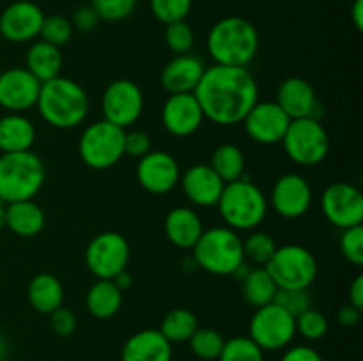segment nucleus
<instances>
[{"mask_svg":"<svg viewBox=\"0 0 363 361\" xmlns=\"http://www.w3.org/2000/svg\"><path fill=\"white\" fill-rule=\"evenodd\" d=\"M216 207L225 227L236 232L255 230L264 222L269 211L266 195L247 177L227 183Z\"/></svg>","mask_w":363,"mask_h":361,"instance_id":"4","label":"nucleus"},{"mask_svg":"<svg viewBox=\"0 0 363 361\" xmlns=\"http://www.w3.org/2000/svg\"><path fill=\"white\" fill-rule=\"evenodd\" d=\"M126 130L101 119L89 124L78 140V154L92 170H108L123 159Z\"/></svg>","mask_w":363,"mask_h":361,"instance_id":"7","label":"nucleus"},{"mask_svg":"<svg viewBox=\"0 0 363 361\" xmlns=\"http://www.w3.org/2000/svg\"><path fill=\"white\" fill-rule=\"evenodd\" d=\"M163 229H165L167 239L181 250H191L204 232V225L197 211L184 205L170 209L169 214L165 216Z\"/></svg>","mask_w":363,"mask_h":361,"instance_id":"24","label":"nucleus"},{"mask_svg":"<svg viewBox=\"0 0 363 361\" xmlns=\"http://www.w3.org/2000/svg\"><path fill=\"white\" fill-rule=\"evenodd\" d=\"M206 45L215 64L248 67L257 57L259 32L247 18L225 16L213 25Z\"/></svg>","mask_w":363,"mask_h":361,"instance_id":"3","label":"nucleus"},{"mask_svg":"<svg viewBox=\"0 0 363 361\" xmlns=\"http://www.w3.org/2000/svg\"><path fill=\"white\" fill-rule=\"evenodd\" d=\"M204 71L206 66L199 57L184 53V55H176L170 62H167L160 81L169 94H186L197 88Z\"/></svg>","mask_w":363,"mask_h":361,"instance_id":"22","label":"nucleus"},{"mask_svg":"<svg viewBox=\"0 0 363 361\" xmlns=\"http://www.w3.org/2000/svg\"><path fill=\"white\" fill-rule=\"evenodd\" d=\"M34 122L25 113H6L0 117V151L23 152L32 151L35 142Z\"/></svg>","mask_w":363,"mask_h":361,"instance_id":"26","label":"nucleus"},{"mask_svg":"<svg viewBox=\"0 0 363 361\" xmlns=\"http://www.w3.org/2000/svg\"><path fill=\"white\" fill-rule=\"evenodd\" d=\"M0 361H9V360H6V357H0Z\"/></svg>","mask_w":363,"mask_h":361,"instance_id":"52","label":"nucleus"},{"mask_svg":"<svg viewBox=\"0 0 363 361\" xmlns=\"http://www.w3.org/2000/svg\"><path fill=\"white\" fill-rule=\"evenodd\" d=\"M351 21L357 30H363V0H354L353 7H351Z\"/></svg>","mask_w":363,"mask_h":361,"instance_id":"49","label":"nucleus"},{"mask_svg":"<svg viewBox=\"0 0 363 361\" xmlns=\"http://www.w3.org/2000/svg\"><path fill=\"white\" fill-rule=\"evenodd\" d=\"M188 343H190V350L195 356L206 361H213L218 360L225 338L222 336V333L213 328H197V331L191 335Z\"/></svg>","mask_w":363,"mask_h":361,"instance_id":"34","label":"nucleus"},{"mask_svg":"<svg viewBox=\"0 0 363 361\" xmlns=\"http://www.w3.org/2000/svg\"><path fill=\"white\" fill-rule=\"evenodd\" d=\"M209 166L216 172V176L223 180V183H233V180L245 177V166H247V159H245L243 151L234 144H220L211 152V161Z\"/></svg>","mask_w":363,"mask_h":361,"instance_id":"31","label":"nucleus"},{"mask_svg":"<svg viewBox=\"0 0 363 361\" xmlns=\"http://www.w3.org/2000/svg\"><path fill=\"white\" fill-rule=\"evenodd\" d=\"M130 255L131 250L126 237L113 230H106L92 237L87 244L85 265L98 280H113L128 269Z\"/></svg>","mask_w":363,"mask_h":361,"instance_id":"11","label":"nucleus"},{"mask_svg":"<svg viewBox=\"0 0 363 361\" xmlns=\"http://www.w3.org/2000/svg\"><path fill=\"white\" fill-rule=\"evenodd\" d=\"M152 151V142L145 131L131 130L124 133V156L131 158H144L147 152Z\"/></svg>","mask_w":363,"mask_h":361,"instance_id":"43","label":"nucleus"},{"mask_svg":"<svg viewBox=\"0 0 363 361\" xmlns=\"http://www.w3.org/2000/svg\"><path fill=\"white\" fill-rule=\"evenodd\" d=\"M294 322H296V335L308 340V342H315V340L325 338L330 328V322L328 319H326V315L321 314L319 310H315V308L305 310L303 314L294 317Z\"/></svg>","mask_w":363,"mask_h":361,"instance_id":"36","label":"nucleus"},{"mask_svg":"<svg viewBox=\"0 0 363 361\" xmlns=\"http://www.w3.org/2000/svg\"><path fill=\"white\" fill-rule=\"evenodd\" d=\"M287 158L301 166H315L326 159L330 152L328 131L319 119L303 117L289 122L282 142Z\"/></svg>","mask_w":363,"mask_h":361,"instance_id":"8","label":"nucleus"},{"mask_svg":"<svg viewBox=\"0 0 363 361\" xmlns=\"http://www.w3.org/2000/svg\"><path fill=\"white\" fill-rule=\"evenodd\" d=\"M248 336L262 350H282L293 343L296 336V322L289 311L275 301L255 308L248 324Z\"/></svg>","mask_w":363,"mask_h":361,"instance_id":"10","label":"nucleus"},{"mask_svg":"<svg viewBox=\"0 0 363 361\" xmlns=\"http://www.w3.org/2000/svg\"><path fill=\"white\" fill-rule=\"evenodd\" d=\"M99 16L94 13L91 6L78 7L77 11L71 16V25H73L74 30L80 32H92L99 25Z\"/></svg>","mask_w":363,"mask_h":361,"instance_id":"45","label":"nucleus"},{"mask_svg":"<svg viewBox=\"0 0 363 361\" xmlns=\"http://www.w3.org/2000/svg\"><path fill=\"white\" fill-rule=\"evenodd\" d=\"M275 303L289 311L293 317H298L305 310L312 308V297L308 294V289H279Z\"/></svg>","mask_w":363,"mask_h":361,"instance_id":"42","label":"nucleus"},{"mask_svg":"<svg viewBox=\"0 0 363 361\" xmlns=\"http://www.w3.org/2000/svg\"><path fill=\"white\" fill-rule=\"evenodd\" d=\"M123 290L112 280H98L92 283L85 296L87 311L96 319H112L123 306Z\"/></svg>","mask_w":363,"mask_h":361,"instance_id":"29","label":"nucleus"},{"mask_svg":"<svg viewBox=\"0 0 363 361\" xmlns=\"http://www.w3.org/2000/svg\"><path fill=\"white\" fill-rule=\"evenodd\" d=\"M179 184L188 202L197 207H216L223 186H225V183L216 176L215 170L206 163L188 166L181 173Z\"/></svg>","mask_w":363,"mask_h":361,"instance_id":"21","label":"nucleus"},{"mask_svg":"<svg viewBox=\"0 0 363 361\" xmlns=\"http://www.w3.org/2000/svg\"><path fill=\"white\" fill-rule=\"evenodd\" d=\"M27 297L35 311L50 315L64 303L62 282L52 273H39L28 283Z\"/></svg>","mask_w":363,"mask_h":361,"instance_id":"27","label":"nucleus"},{"mask_svg":"<svg viewBox=\"0 0 363 361\" xmlns=\"http://www.w3.org/2000/svg\"><path fill=\"white\" fill-rule=\"evenodd\" d=\"M312 200H314V193L308 180L301 173L289 172L275 180L268 205L282 218L296 219L307 214Z\"/></svg>","mask_w":363,"mask_h":361,"instance_id":"14","label":"nucleus"},{"mask_svg":"<svg viewBox=\"0 0 363 361\" xmlns=\"http://www.w3.org/2000/svg\"><path fill=\"white\" fill-rule=\"evenodd\" d=\"M46 216L41 205L32 200L11 202L6 205L4 227L18 237H34L45 229Z\"/></svg>","mask_w":363,"mask_h":361,"instance_id":"25","label":"nucleus"},{"mask_svg":"<svg viewBox=\"0 0 363 361\" xmlns=\"http://www.w3.org/2000/svg\"><path fill=\"white\" fill-rule=\"evenodd\" d=\"M191 251L195 265L215 276H233L245 264L243 241L236 230L225 225L204 230Z\"/></svg>","mask_w":363,"mask_h":361,"instance_id":"5","label":"nucleus"},{"mask_svg":"<svg viewBox=\"0 0 363 361\" xmlns=\"http://www.w3.org/2000/svg\"><path fill=\"white\" fill-rule=\"evenodd\" d=\"M73 32L74 28L71 25L69 18L60 16V14H52V16H45V20H43L39 39L60 48V46L69 42V39L73 38Z\"/></svg>","mask_w":363,"mask_h":361,"instance_id":"37","label":"nucleus"},{"mask_svg":"<svg viewBox=\"0 0 363 361\" xmlns=\"http://www.w3.org/2000/svg\"><path fill=\"white\" fill-rule=\"evenodd\" d=\"M362 319V310L354 308L353 304H344L342 308L337 314V321L342 328H354V326L360 322Z\"/></svg>","mask_w":363,"mask_h":361,"instance_id":"47","label":"nucleus"},{"mask_svg":"<svg viewBox=\"0 0 363 361\" xmlns=\"http://www.w3.org/2000/svg\"><path fill=\"white\" fill-rule=\"evenodd\" d=\"M35 108L41 119L52 127L73 130L87 119L91 101L85 88L78 81L57 76L43 81Z\"/></svg>","mask_w":363,"mask_h":361,"instance_id":"2","label":"nucleus"},{"mask_svg":"<svg viewBox=\"0 0 363 361\" xmlns=\"http://www.w3.org/2000/svg\"><path fill=\"white\" fill-rule=\"evenodd\" d=\"M89 6L94 9L101 21H123L133 14L137 0H91Z\"/></svg>","mask_w":363,"mask_h":361,"instance_id":"40","label":"nucleus"},{"mask_svg":"<svg viewBox=\"0 0 363 361\" xmlns=\"http://www.w3.org/2000/svg\"><path fill=\"white\" fill-rule=\"evenodd\" d=\"M165 45L176 55L190 53L195 45L194 28L186 23V20L169 23L165 28Z\"/></svg>","mask_w":363,"mask_h":361,"instance_id":"39","label":"nucleus"},{"mask_svg":"<svg viewBox=\"0 0 363 361\" xmlns=\"http://www.w3.org/2000/svg\"><path fill=\"white\" fill-rule=\"evenodd\" d=\"M45 13L30 0H16L0 14V35L14 45L32 42L39 38Z\"/></svg>","mask_w":363,"mask_h":361,"instance_id":"16","label":"nucleus"},{"mask_svg":"<svg viewBox=\"0 0 363 361\" xmlns=\"http://www.w3.org/2000/svg\"><path fill=\"white\" fill-rule=\"evenodd\" d=\"M204 120V113L194 92L169 94L162 106V124L172 137H191L201 130Z\"/></svg>","mask_w":363,"mask_h":361,"instance_id":"19","label":"nucleus"},{"mask_svg":"<svg viewBox=\"0 0 363 361\" xmlns=\"http://www.w3.org/2000/svg\"><path fill=\"white\" fill-rule=\"evenodd\" d=\"M321 211L337 229H351L363 222V195L354 184L332 183L321 195Z\"/></svg>","mask_w":363,"mask_h":361,"instance_id":"13","label":"nucleus"},{"mask_svg":"<svg viewBox=\"0 0 363 361\" xmlns=\"http://www.w3.org/2000/svg\"><path fill=\"white\" fill-rule=\"evenodd\" d=\"M340 251L350 264L362 268L363 265V227L357 225L344 229L340 234Z\"/></svg>","mask_w":363,"mask_h":361,"instance_id":"41","label":"nucleus"},{"mask_svg":"<svg viewBox=\"0 0 363 361\" xmlns=\"http://www.w3.org/2000/svg\"><path fill=\"white\" fill-rule=\"evenodd\" d=\"M151 13L160 23L169 25L186 20L194 7V0H149Z\"/></svg>","mask_w":363,"mask_h":361,"instance_id":"38","label":"nucleus"},{"mask_svg":"<svg viewBox=\"0 0 363 361\" xmlns=\"http://www.w3.org/2000/svg\"><path fill=\"white\" fill-rule=\"evenodd\" d=\"M264 268L279 289H308L318 278V260L301 244L277 246Z\"/></svg>","mask_w":363,"mask_h":361,"instance_id":"9","label":"nucleus"},{"mask_svg":"<svg viewBox=\"0 0 363 361\" xmlns=\"http://www.w3.org/2000/svg\"><path fill=\"white\" fill-rule=\"evenodd\" d=\"M243 241L245 262H250L255 268H264L277 250V241L272 234L262 230H250Z\"/></svg>","mask_w":363,"mask_h":361,"instance_id":"33","label":"nucleus"},{"mask_svg":"<svg viewBox=\"0 0 363 361\" xmlns=\"http://www.w3.org/2000/svg\"><path fill=\"white\" fill-rule=\"evenodd\" d=\"M46 179L45 163L35 152H4L0 156V197L6 204L32 200Z\"/></svg>","mask_w":363,"mask_h":361,"instance_id":"6","label":"nucleus"},{"mask_svg":"<svg viewBox=\"0 0 363 361\" xmlns=\"http://www.w3.org/2000/svg\"><path fill=\"white\" fill-rule=\"evenodd\" d=\"M291 119L275 101H257L245 115V133L261 145L280 144Z\"/></svg>","mask_w":363,"mask_h":361,"instance_id":"17","label":"nucleus"},{"mask_svg":"<svg viewBox=\"0 0 363 361\" xmlns=\"http://www.w3.org/2000/svg\"><path fill=\"white\" fill-rule=\"evenodd\" d=\"M277 290L279 287L275 285L266 268H250L247 276L241 280V292H243L245 301L254 308L273 303Z\"/></svg>","mask_w":363,"mask_h":361,"instance_id":"30","label":"nucleus"},{"mask_svg":"<svg viewBox=\"0 0 363 361\" xmlns=\"http://www.w3.org/2000/svg\"><path fill=\"white\" fill-rule=\"evenodd\" d=\"M179 163L169 152L151 151L138 159L137 180L151 195L170 193L179 184Z\"/></svg>","mask_w":363,"mask_h":361,"instance_id":"18","label":"nucleus"},{"mask_svg":"<svg viewBox=\"0 0 363 361\" xmlns=\"http://www.w3.org/2000/svg\"><path fill=\"white\" fill-rule=\"evenodd\" d=\"M350 304L363 310V275H357V278L350 285Z\"/></svg>","mask_w":363,"mask_h":361,"instance_id":"48","label":"nucleus"},{"mask_svg":"<svg viewBox=\"0 0 363 361\" xmlns=\"http://www.w3.org/2000/svg\"><path fill=\"white\" fill-rule=\"evenodd\" d=\"M144 105L145 99L142 88L128 78L110 81L101 96L103 119L123 130L133 126L140 119Z\"/></svg>","mask_w":363,"mask_h":361,"instance_id":"12","label":"nucleus"},{"mask_svg":"<svg viewBox=\"0 0 363 361\" xmlns=\"http://www.w3.org/2000/svg\"><path fill=\"white\" fill-rule=\"evenodd\" d=\"M218 361H264V350L250 336H233L223 343Z\"/></svg>","mask_w":363,"mask_h":361,"instance_id":"35","label":"nucleus"},{"mask_svg":"<svg viewBox=\"0 0 363 361\" xmlns=\"http://www.w3.org/2000/svg\"><path fill=\"white\" fill-rule=\"evenodd\" d=\"M112 282L116 283V285L119 287L123 292H126V290L131 289V285H133V276H131V273L128 271V269H124V271L119 273V275H117Z\"/></svg>","mask_w":363,"mask_h":361,"instance_id":"50","label":"nucleus"},{"mask_svg":"<svg viewBox=\"0 0 363 361\" xmlns=\"http://www.w3.org/2000/svg\"><path fill=\"white\" fill-rule=\"evenodd\" d=\"M275 103L287 113L291 120L303 119V117L321 120L323 117V105L319 103L311 81L305 78H286L277 88Z\"/></svg>","mask_w":363,"mask_h":361,"instance_id":"20","label":"nucleus"},{"mask_svg":"<svg viewBox=\"0 0 363 361\" xmlns=\"http://www.w3.org/2000/svg\"><path fill=\"white\" fill-rule=\"evenodd\" d=\"M77 324L78 321L74 311L66 308L64 304L50 314V328L57 336H71L77 331Z\"/></svg>","mask_w":363,"mask_h":361,"instance_id":"44","label":"nucleus"},{"mask_svg":"<svg viewBox=\"0 0 363 361\" xmlns=\"http://www.w3.org/2000/svg\"><path fill=\"white\" fill-rule=\"evenodd\" d=\"M121 361H172V343L160 329H142L124 342Z\"/></svg>","mask_w":363,"mask_h":361,"instance_id":"23","label":"nucleus"},{"mask_svg":"<svg viewBox=\"0 0 363 361\" xmlns=\"http://www.w3.org/2000/svg\"><path fill=\"white\" fill-rule=\"evenodd\" d=\"M197 328L199 321L194 311L188 308H174L163 317L158 329L170 343H183L191 338Z\"/></svg>","mask_w":363,"mask_h":361,"instance_id":"32","label":"nucleus"},{"mask_svg":"<svg viewBox=\"0 0 363 361\" xmlns=\"http://www.w3.org/2000/svg\"><path fill=\"white\" fill-rule=\"evenodd\" d=\"M41 81L27 67H9L0 73V106L7 113H25L35 108Z\"/></svg>","mask_w":363,"mask_h":361,"instance_id":"15","label":"nucleus"},{"mask_svg":"<svg viewBox=\"0 0 363 361\" xmlns=\"http://www.w3.org/2000/svg\"><path fill=\"white\" fill-rule=\"evenodd\" d=\"M194 94L204 119L227 127L243 122L245 115L259 101V85L248 67L213 64L206 67Z\"/></svg>","mask_w":363,"mask_h":361,"instance_id":"1","label":"nucleus"},{"mask_svg":"<svg viewBox=\"0 0 363 361\" xmlns=\"http://www.w3.org/2000/svg\"><path fill=\"white\" fill-rule=\"evenodd\" d=\"M6 200H4L2 197H0V229L4 227V218H6Z\"/></svg>","mask_w":363,"mask_h":361,"instance_id":"51","label":"nucleus"},{"mask_svg":"<svg viewBox=\"0 0 363 361\" xmlns=\"http://www.w3.org/2000/svg\"><path fill=\"white\" fill-rule=\"evenodd\" d=\"M64 55L60 48L50 45V42L41 41H32L28 46L27 57H25V67L38 78L39 81H48L52 78L60 76L62 71Z\"/></svg>","mask_w":363,"mask_h":361,"instance_id":"28","label":"nucleus"},{"mask_svg":"<svg viewBox=\"0 0 363 361\" xmlns=\"http://www.w3.org/2000/svg\"><path fill=\"white\" fill-rule=\"evenodd\" d=\"M280 361H325L321 354L311 345H293L287 347Z\"/></svg>","mask_w":363,"mask_h":361,"instance_id":"46","label":"nucleus"}]
</instances>
